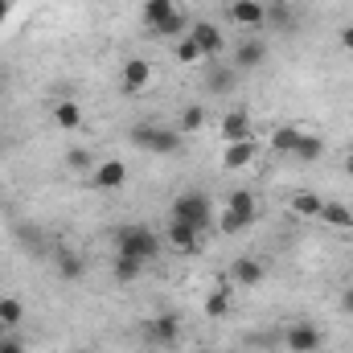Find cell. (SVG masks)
Here are the masks:
<instances>
[{
	"label": "cell",
	"mask_w": 353,
	"mask_h": 353,
	"mask_svg": "<svg viewBox=\"0 0 353 353\" xmlns=\"http://www.w3.org/2000/svg\"><path fill=\"white\" fill-rule=\"evenodd\" d=\"M0 87H4V70H0Z\"/></svg>",
	"instance_id": "obj_37"
},
{
	"label": "cell",
	"mask_w": 353,
	"mask_h": 353,
	"mask_svg": "<svg viewBox=\"0 0 353 353\" xmlns=\"http://www.w3.org/2000/svg\"><path fill=\"white\" fill-rule=\"evenodd\" d=\"M267 62V41L259 37H247V41H239L234 46V54H230V66L239 70V74H247V70H259Z\"/></svg>",
	"instance_id": "obj_10"
},
{
	"label": "cell",
	"mask_w": 353,
	"mask_h": 353,
	"mask_svg": "<svg viewBox=\"0 0 353 353\" xmlns=\"http://www.w3.org/2000/svg\"><path fill=\"white\" fill-rule=\"evenodd\" d=\"M165 247H173L176 255H197L201 251V234L193 230V226H185V222H176V218H169V226H165Z\"/></svg>",
	"instance_id": "obj_9"
},
{
	"label": "cell",
	"mask_w": 353,
	"mask_h": 353,
	"mask_svg": "<svg viewBox=\"0 0 353 353\" xmlns=\"http://www.w3.org/2000/svg\"><path fill=\"white\" fill-rule=\"evenodd\" d=\"M345 173L353 176V152H350V157H345Z\"/></svg>",
	"instance_id": "obj_36"
},
{
	"label": "cell",
	"mask_w": 353,
	"mask_h": 353,
	"mask_svg": "<svg viewBox=\"0 0 353 353\" xmlns=\"http://www.w3.org/2000/svg\"><path fill=\"white\" fill-rule=\"evenodd\" d=\"M189 37L197 41V50H201L205 62H214V58L226 54V33H222V25H214V21H193V25H189Z\"/></svg>",
	"instance_id": "obj_6"
},
{
	"label": "cell",
	"mask_w": 353,
	"mask_h": 353,
	"mask_svg": "<svg viewBox=\"0 0 353 353\" xmlns=\"http://www.w3.org/2000/svg\"><path fill=\"white\" fill-rule=\"evenodd\" d=\"M83 275H87V263H83L79 251H58V279L74 283V279H83Z\"/></svg>",
	"instance_id": "obj_24"
},
{
	"label": "cell",
	"mask_w": 353,
	"mask_h": 353,
	"mask_svg": "<svg viewBox=\"0 0 353 353\" xmlns=\"http://www.w3.org/2000/svg\"><path fill=\"white\" fill-rule=\"evenodd\" d=\"M185 33H189V17H185L181 8H176L173 17H165L157 29H148V37H161V41H176V37H185Z\"/></svg>",
	"instance_id": "obj_21"
},
{
	"label": "cell",
	"mask_w": 353,
	"mask_h": 353,
	"mask_svg": "<svg viewBox=\"0 0 353 353\" xmlns=\"http://www.w3.org/2000/svg\"><path fill=\"white\" fill-rule=\"evenodd\" d=\"M94 189H123V181H128V165L123 161H99L87 176Z\"/></svg>",
	"instance_id": "obj_13"
},
{
	"label": "cell",
	"mask_w": 353,
	"mask_h": 353,
	"mask_svg": "<svg viewBox=\"0 0 353 353\" xmlns=\"http://www.w3.org/2000/svg\"><path fill=\"white\" fill-rule=\"evenodd\" d=\"M173 54H176V62H181V66H197V62H205V58H201V50H197V41H193L189 33H185V37H176Z\"/></svg>",
	"instance_id": "obj_29"
},
{
	"label": "cell",
	"mask_w": 353,
	"mask_h": 353,
	"mask_svg": "<svg viewBox=\"0 0 353 353\" xmlns=\"http://www.w3.org/2000/svg\"><path fill=\"white\" fill-rule=\"evenodd\" d=\"M255 152H259V144H255V140H234V144H226V148H222V169H230V173L251 169Z\"/></svg>",
	"instance_id": "obj_15"
},
{
	"label": "cell",
	"mask_w": 353,
	"mask_h": 353,
	"mask_svg": "<svg viewBox=\"0 0 353 353\" xmlns=\"http://www.w3.org/2000/svg\"><path fill=\"white\" fill-rule=\"evenodd\" d=\"M218 136H222V144H234V140H255V119H251V111H247V107L226 111V115H222V123H218Z\"/></svg>",
	"instance_id": "obj_8"
},
{
	"label": "cell",
	"mask_w": 353,
	"mask_h": 353,
	"mask_svg": "<svg viewBox=\"0 0 353 353\" xmlns=\"http://www.w3.org/2000/svg\"><path fill=\"white\" fill-rule=\"evenodd\" d=\"M0 353H25V341L17 333H8V337H0Z\"/></svg>",
	"instance_id": "obj_32"
},
{
	"label": "cell",
	"mask_w": 353,
	"mask_h": 353,
	"mask_svg": "<svg viewBox=\"0 0 353 353\" xmlns=\"http://www.w3.org/2000/svg\"><path fill=\"white\" fill-rule=\"evenodd\" d=\"M119 87L128 90V94H144V90L152 87V66L144 58H128L123 70H119Z\"/></svg>",
	"instance_id": "obj_11"
},
{
	"label": "cell",
	"mask_w": 353,
	"mask_h": 353,
	"mask_svg": "<svg viewBox=\"0 0 353 353\" xmlns=\"http://www.w3.org/2000/svg\"><path fill=\"white\" fill-rule=\"evenodd\" d=\"M169 218L176 222H185V226H193L197 234H205L210 226H214V205H210V197L201 193V189H189V193H176L173 205H169Z\"/></svg>",
	"instance_id": "obj_2"
},
{
	"label": "cell",
	"mask_w": 353,
	"mask_h": 353,
	"mask_svg": "<svg viewBox=\"0 0 353 353\" xmlns=\"http://www.w3.org/2000/svg\"><path fill=\"white\" fill-rule=\"evenodd\" d=\"M226 275H230V283H239V288H255V283H263L267 267L259 259H251V255H239L234 263L226 267Z\"/></svg>",
	"instance_id": "obj_14"
},
{
	"label": "cell",
	"mask_w": 353,
	"mask_h": 353,
	"mask_svg": "<svg viewBox=\"0 0 353 353\" xmlns=\"http://www.w3.org/2000/svg\"><path fill=\"white\" fill-rule=\"evenodd\" d=\"M66 165L74 169V173H83V176H90V157H87V148H70V157H66Z\"/></svg>",
	"instance_id": "obj_31"
},
{
	"label": "cell",
	"mask_w": 353,
	"mask_h": 353,
	"mask_svg": "<svg viewBox=\"0 0 353 353\" xmlns=\"http://www.w3.org/2000/svg\"><path fill=\"white\" fill-rule=\"evenodd\" d=\"M321 205H325L321 193H296V197H292V210H296L300 218H321Z\"/></svg>",
	"instance_id": "obj_28"
},
{
	"label": "cell",
	"mask_w": 353,
	"mask_h": 353,
	"mask_svg": "<svg viewBox=\"0 0 353 353\" xmlns=\"http://www.w3.org/2000/svg\"><path fill=\"white\" fill-rule=\"evenodd\" d=\"M176 8V0H144V8H140V21H144V29H157L165 17H173Z\"/></svg>",
	"instance_id": "obj_22"
},
{
	"label": "cell",
	"mask_w": 353,
	"mask_h": 353,
	"mask_svg": "<svg viewBox=\"0 0 353 353\" xmlns=\"http://www.w3.org/2000/svg\"><path fill=\"white\" fill-rule=\"evenodd\" d=\"M325 345V333H321V325H312V321H296L288 333H283V350L288 353H321Z\"/></svg>",
	"instance_id": "obj_7"
},
{
	"label": "cell",
	"mask_w": 353,
	"mask_h": 353,
	"mask_svg": "<svg viewBox=\"0 0 353 353\" xmlns=\"http://www.w3.org/2000/svg\"><path fill=\"white\" fill-rule=\"evenodd\" d=\"M267 25H275V29H296L292 4H288V0H271V4H267Z\"/></svg>",
	"instance_id": "obj_26"
},
{
	"label": "cell",
	"mask_w": 353,
	"mask_h": 353,
	"mask_svg": "<svg viewBox=\"0 0 353 353\" xmlns=\"http://www.w3.org/2000/svg\"><path fill=\"white\" fill-rule=\"evenodd\" d=\"M337 308H341L345 316H353V283H350V288H341V296H337Z\"/></svg>",
	"instance_id": "obj_33"
},
{
	"label": "cell",
	"mask_w": 353,
	"mask_h": 353,
	"mask_svg": "<svg viewBox=\"0 0 353 353\" xmlns=\"http://www.w3.org/2000/svg\"><path fill=\"white\" fill-rule=\"evenodd\" d=\"M321 157H325V140L312 136V132H304L300 144H296V152H292V161H300V165H316Z\"/></svg>",
	"instance_id": "obj_23"
},
{
	"label": "cell",
	"mask_w": 353,
	"mask_h": 353,
	"mask_svg": "<svg viewBox=\"0 0 353 353\" xmlns=\"http://www.w3.org/2000/svg\"><path fill=\"white\" fill-rule=\"evenodd\" d=\"M300 136H304V128H296V123H279V128L271 132V148H275L279 157H292L296 144H300Z\"/></svg>",
	"instance_id": "obj_20"
},
{
	"label": "cell",
	"mask_w": 353,
	"mask_h": 353,
	"mask_svg": "<svg viewBox=\"0 0 353 353\" xmlns=\"http://www.w3.org/2000/svg\"><path fill=\"white\" fill-rule=\"evenodd\" d=\"M144 271H148V263H144V259H132V255H115V263H111L115 283H123V288L140 283V279H144Z\"/></svg>",
	"instance_id": "obj_17"
},
{
	"label": "cell",
	"mask_w": 353,
	"mask_h": 353,
	"mask_svg": "<svg viewBox=\"0 0 353 353\" xmlns=\"http://www.w3.org/2000/svg\"><path fill=\"white\" fill-rule=\"evenodd\" d=\"M255 218H259L255 193H251V189H234V193L226 197V205L218 210V230H222V234H243Z\"/></svg>",
	"instance_id": "obj_3"
},
{
	"label": "cell",
	"mask_w": 353,
	"mask_h": 353,
	"mask_svg": "<svg viewBox=\"0 0 353 353\" xmlns=\"http://www.w3.org/2000/svg\"><path fill=\"white\" fill-rule=\"evenodd\" d=\"M230 21L239 29H259L267 25V4L263 0H230Z\"/></svg>",
	"instance_id": "obj_12"
},
{
	"label": "cell",
	"mask_w": 353,
	"mask_h": 353,
	"mask_svg": "<svg viewBox=\"0 0 353 353\" xmlns=\"http://www.w3.org/2000/svg\"><path fill=\"white\" fill-rule=\"evenodd\" d=\"M226 312H230V292H226V288L210 292V296H205V316H210V321H222Z\"/></svg>",
	"instance_id": "obj_30"
},
{
	"label": "cell",
	"mask_w": 353,
	"mask_h": 353,
	"mask_svg": "<svg viewBox=\"0 0 353 353\" xmlns=\"http://www.w3.org/2000/svg\"><path fill=\"white\" fill-rule=\"evenodd\" d=\"M12 12V0H0V25H4V17Z\"/></svg>",
	"instance_id": "obj_35"
},
{
	"label": "cell",
	"mask_w": 353,
	"mask_h": 353,
	"mask_svg": "<svg viewBox=\"0 0 353 353\" xmlns=\"http://www.w3.org/2000/svg\"><path fill=\"white\" fill-rule=\"evenodd\" d=\"M341 50H350V54H353V25L341 29Z\"/></svg>",
	"instance_id": "obj_34"
},
{
	"label": "cell",
	"mask_w": 353,
	"mask_h": 353,
	"mask_svg": "<svg viewBox=\"0 0 353 353\" xmlns=\"http://www.w3.org/2000/svg\"><path fill=\"white\" fill-rule=\"evenodd\" d=\"M201 128H205V107H201V103H189V107L181 111L176 132H181V136H189V132H201Z\"/></svg>",
	"instance_id": "obj_27"
},
{
	"label": "cell",
	"mask_w": 353,
	"mask_h": 353,
	"mask_svg": "<svg viewBox=\"0 0 353 353\" xmlns=\"http://www.w3.org/2000/svg\"><path fill=\"white\" fill-rule=\"evenodd\" d=\"M111 243H115V255H132V259H144V263H152V259L165 251V239H161L157 230L140 226V222L119 226V230L111 234Z\"/></svg>",
	"instance_id": "obj_1"
},
{
	"label": "cell",
	"mask_w": 353,
	"mask_h": 353,
	"mask_svg": "<svg viewBox=\"0 0 353 353\" xmlns=\"http://www.w3.org/2000/svg\"><path fill=\"white\" fill-rule=\"evenodd\" d=\"M321 222L333 226V230H353V205H345V201H325L321 205Z\"/></svg>",
	"instance_id": "obj_19"
},
{
	"label": "cell",
	"mask_w": 353,
	"mask_h": 353,
	"mask_svg": "<svg viewBox=\"0 0 353 353\" xmlns=\"http://www.w3.org/2000/svg\"><path fill=\"white\" fill-rule=\"evenodd\" d=\"M132 144L144 148V152H157V157H173L181 148V132L165 128V123H136L132 128Z\"/></svg>",
	"instance_id": "obj_4"
},
{
	"label": "cell",
	"mask_w": 353,
	"mask_h": 353,
	"mask_svg": "<svg viewBox=\"0 0 353 353\" xmlns=\"http://www.w3.org/2000/svg\"><path fill=\"white\" fill-rule=\"evenodd\" d=\"M144 341L157 350H173L181 341V316L176 312H157L152 321H144Z\"/></svg>",
	"instance_id": "obj_5"
},
{
	"label": "cell",
	"mask_w": 353,
	"mask_h": 353,
	"mask_svg": "<svg viewBox=\"0 0 353 353\" xmlns=\"http://www.w3.org/2000/svg\"><path fill=\"white\" fill-rule=\"evenodd\" d=\"M50 115H54V123H58L62 132H79V128H83V107H79L74 99H58V103L50 107Z\"/></svg>",
	"instance_id": "obj_18"
},
{
	"label": "cell",
	"mask_w": 353,
	"mask_h": 353,
	"mask_svg": "<svg viewBox=\"0 0 353 353\" xmlns=\"http://www.w3.org/2000/svg\"><path fill=\"white\" fill-rule=\"evenodd\" d=\"M21 321H25V304H21L17 296H4V300H0V325H4L8 333H17Z\"/></svg>",
	"instance_id": "obj_25"
},
{
	"label": "cell",
	"mask_w": 353,
	"mask_h": 353,
	"mask_svg": "<svg viewBox=\"0 0 353 353\" xmlns=\"http://www.w3.org/2000/svg\"><path fill=\"white\" fill-rule=\"evenodd\" d=\"M234 87H239V70H234L230 62L222 66V62L214 58V62H210V74H205V90H210V94H230Z\"/></svg>",
	"instance_id": "obj_16"
}]
</instances>
